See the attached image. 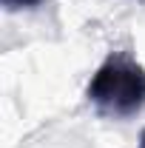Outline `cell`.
<instances>
[{"label": "cell", "mask_w": 145, "mask_h": 148, "mask_svg": "<svg viewBox=\"0 0 145 148\" xmlns=\"http://www.w3.org/2000/svg\"><path fill=\"white\" fill-rule=\"evenodd\" d=\"M140 148H145V128H142V134H140Z\"/></svg>", "instance_id": "cell-3"}, {"label": "cell", "mask_w": 145, "mask_h": 148, "mask_svg": "<svg viewBox=\"0 0 145 148\" xmlns=\"http://www.w3.org/2000/svg\"><path fill=\"white\" fill-rule=\"evenodd\" d=\"M43 0H0L6 12H23V9H37Z\"/></svg>", "instance_id": "cell-2"}, {"label": "cell", "mask_w": 145, "mask_h": 148, "mask_svg": "<svg viewBox=\"0 0 145 148\" xmlns=\"http://www.w3.org/2000/svg\"><path fill=\"white\" fill-rule=\"evenodd\" d=\"M85 97L103 117H131L145 106V69L134 57L114 51L91 74Z\"/></svg>", "instance_id": "cell-1"}]
</instances>
